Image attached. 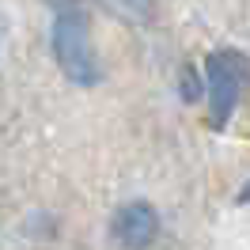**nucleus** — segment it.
Segmentation results:
<instances>
[{
    "label": "nucleus",
    "instance_id": "2",
    "mask_svg": "<svg viewBox=\"0 0 250 250\" xmlns=\"http://www.w3.org/2000/svg\"><path fill=\"white\" fill-rule=\"evenodd\" d=\"M250 80V57L239 49H216L205 57V99H208V122L212 129H224L231 118L239 91Z\"/></svg>",
    "mask_w": 250,
    "mask_h": 250
},
{
    "label": "nucleus",
    "instance_id": "1",
    "mask_svg": "<svg viewBox=\"0 0 250 250\" xmlns=\"http://www.w3.org/2000/svg\"><path fill=\"white\" fill-rule=\"evenodd\" d=\"M53 61L61 68L64 76L80 83V87H91L103 80V68H99V57H95V42H91V27H87V16L64 4L57 19H53Z\"/></svg>",
    "mask_w": 250,
    "mask_h": 250
},
{
    "label": "nucleus",
    "instance_id": "3",
    "mask_svg": "<svg viewBox=\"0 0 250 250\" xmlns=\"http://www.w3.org/2000/svg\"><path fill=\"white\" fill-rule=\"evenodd\" d=\"M110 235H114L125 250L152 247L156 235H159V212L148 201H125L122 208L110 216Z\"/></svg>",
    "mask_w": 250,
    "mask_h": 250
},
{
    "label": "nucleus",
    "instance_id": "4",
    "mask_svg": "<svg viewBox=\"0 0 250 250\" xmlns=\"http://www.w3.org/2000/svg\"><path fill=\"white\" fill-rule=\"evenodd\" d=\"M197 95H201V87H197V72H193V68H186V72H182V99H186V103H193Z\"/></svg>",
    "mask_w": 250,
    "mask_h": 250
},
{
    "label": "nucleus",
    "instance_id": "5",
    "mask_svg": "<svg viewBox=\"0 0 250 250\" xmlns=\"http://www.w3.org/2000/svg\"><path fill=\"white\" fill-rule=\"evenodd\" d=\"M235 201H239V205H250V182L239 189V193H235Z\"/></svg>",
    "mask_w": 250,
    "mask_h": 250
}]
</instances>
